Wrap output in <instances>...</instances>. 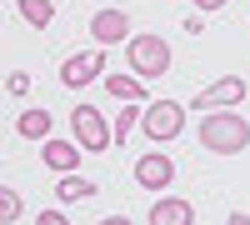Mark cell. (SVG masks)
I'll return each mask as SVG.
<instances>
[{
    "mask_svg": "<svg viewBox=\"0 0 250 225\" xmlns=\"http://www.w3.org/2000/svg\"><path fill=\"white\" fill-rule=\"evenodd\" d=\"M240 100H245V80L240 75H225V80H215V85H205L195 95V105L200 110H225V105H240Z\"/></svg>",
    "mask_w": 250,
    "mask_h": 225,
    "instance_id": "8",
    "label": "cell"
},
{
    "mask_svg": "<svg viewBox=\"0 0 250 225\" xmlns=\"http://www.w3.org/2000/svg\"><path fill=\"white\" fill-rule=\"evenodd\" d=\"M80 145H70V140H60V135H45L40 140V160H45V170L55 175H65V170H80Z\"/></svg>",
    "mask_w": 250,
    "mask_h": 225,
    "instance_id": "9",
    "label": "cell"
},
{
    "mask_svg": "<svg viewBox=\"0 0 250 225\" xmlns=\"http://www.w3.org/2000/svg\"><path fill=\"white\" fill-rule=\"evenodd\" d=\"M90 40H95V45H125V40H130V15H125V10H95Z\"/></svg>",
    "mask_w": 250,
    "mask_h": 225,
    "instance_id": "7",
    "label": "cell"
},
{
    "mask_svg": "<svg viewBox=\"0 0 250 225\" xmlns=\"http://www.w3.org/2000/svg\"><path fill=\"white\" fill-rule=\"evenodd\" d=\"M140 130H145V140H155V145L175 140V135L185 130V105H175V100H145Z\"/></svg>",
    "mask_w": 250,
    "mask_h": 225,
    "instance_id": "4",
    "label": "cell"
},
{
    "mask_svg": "<svg viewBox=\"0 0 250 225\" xmlns=\"http://www.w3.org/2000/svg\"><path fill=\"white\" fill-rule=\"evenodd\" d=\"M105 95L110 100H140V105H145V100H150V95H145V80L130 70V75H105Z\"/></svg>",
    "mask_w": 250,
    "mask_h": 225,
    "instance_id": "12",
    "label": "cell"
},
{
    "mask_svg": "<svg viewBox=\"0 0 250 225\" xmlns=\"http://www.w3.org/2000/svg\"><path fill=\"white\" fill-rule=\"evenodd\" d=\"M35 225H70V220L60 215V210H40V215H35Z\"/></svg>",
    "mask_w": 250,
    "mask_h": 225,
    "instance_id": "18",
    "label": "cell"
},
{
    "mask_svg": "<svg viewBox=\"0 0 250 225\" xmlns=\"http://www.w3.org/2000/svg\"><path fill=\"white\" fill-rule=\"evenodd\" d=\"M15 135H20V140H45V135H55V115H50L45 105L20 110V120H15Z\"/></svg>",
    "mask_w": 250,
    "mask_h": 225,
    "instance_id": "11",
    "label": "cell"
},
{
    "mask_svg": "<svg viewBox=\"0 0 250 225\" xmlns=\"http://www.w3.org/2000/svg\"><path fill=\"white\" fill-rule=\"evenodd\" d=\"M200 145L210 150V155H240L245 145H250V120L240 115V110H205V120H200Z\"/></svg>",
    "mask_w": 250,
    "mask_h": 225,
    "instance_id": "1",
    "label": "cell"
},
{
    "mask_svg": "<svg viewBox=\"0 0 250 225\" xmlns=\"http://www.w3.org/2000/svg\"><path fill=\"white\" fill-rule=\"evenodd\" d=\"M125 60H130V70L140 80H160L170 70V45H165L160 35H130L125 40Z\"/></svg>",
    "mask_w": 250,
    "mask_h": 225,
    "instance_id": "2",
    "label": "cell"
},
{
    "mask_svg": "<svg viewBox=\"0 0 250 225\" xmlns=\"http://www.w3.org/2000/svg\"><path fill=\"white\" fill-rule=\"evenodd\" d=\"M100 225H135V220H130V215H105Z\"/></svg>",
    "mask_w": 250,
    "mask_h": 225,
    "instance_id": "20",
    "label": "cell"
},
{
    "mask_svg": "<svg viewBox=\"0 0 250 225\" xmlns=\"http://www.w3.org/2000/svg\"><path fill=\"white\" fill-rule=\"evenodd\" d=\"M15 10H20V20L35 25V30L55 25V5H50V0H15Z\"/></svg>",
    "mask_w": 250,
    "mask_h": 225,
    "instance_id": "13",
    "label": "cell"
},
{
    "mask_svg": "<svg viewBox=\"0 0 250 225\" xmlns=\"http://www.w3.org/2000/svg\"><path fill=\"white\" fill-rule=\"evenodd\" d=\"M70 130H75V145L85 150V155H100V150H110V145H115L110 120L100 115L95 105H75V110H70Z\"/></svg>",
    "mask_w": 250,
    "mask_h": 225,
    "instance_id": "3",
    "label": "cell"
},
{
    "mask_svg": "<svg viewBox=\"0 0 250 225\" xmlns=\"http://www.w3.org/2000/svg\"><path fill=\"white\" fill-rule=\"evenodd\" d=\"M20 215H25V200H20L15 185H0V225H15Z\"/></svg>",
    "mask_w": 250,
    "mask_h": 225,
    "instance_id": "16",
    "label": "cell"
},
{
    "mask_svg": "<svg viewBox=\"0 0 250 225\" xmlns=\"http://www.w3.org/2000/svg\"><path fill=\"white\" fill-rule=\"evenodd\" d=\"M230 0H195V10H225Z\"/></svg>",
    "mask_w": 250,
    "mask_h": 225,
    "instance_id": "19",
    "label": "cell"
},
{
    "mask_svg": "<svg viewBox=\"0 0 250 225\" xmlns=\"http://www.w3.org/2000/svg\"><path fill=\"white\" fill-rule=\"evenodd\" d=\"M100 70H105V45L80 50V55H70L65 65H60V85L65 90H85L90 80H100Z\"/></svg>",
    "mask_w": 250,
    "mask_h": 225,
    "instance_id": "5",
    "label": "cell"
},
{
    "mask_svg": "<svg viewBox=\"0 0 250 225\" xmlns=\"http://www.w3.org/2000/svg\"><path fill=\"white\" fill-rule=\"evenodd\" d=\"M145 225H195V205L180 195H165L150 205V215H145Z\"/></svg>",
    "mask_w": 250,
    "mask_h": 225,
    "instance_id": "10",
    "label": "cell"
},
{
    "mask_svg": "<svg viewBox=\"0 0 250 225\" xmlns=\"http://www.w3.org/2000/svg\"><path fill=\"white\" fill-rule=\"evenodd\" d=\"M55 190H60V200H85V195H95V185H90V180L80 175V170H65Z\"/></svg>",
    "mask_w": 250,
    "mask_h": 225,
    "instance_id": "14",
    "label": "cell"
},
{
    "mask_svg": "<svg viewBox=\"0 0 250 225\" xmlns=\"http://www.w3.org/2000/svg\"><path fill=\"white\" fill-rule=\"evenodd\" d=\"M225 225H250V215H245V210H230V220H225Z\"/></svg>",
    "mask_w": 250,
    "mask_h": 225,
    "instance_id": "21",
    "label": "cell"
},
{
    "mask_svg": "<svg viewBox=\"0 0 250 225\" xmlns=\"http://www.w3.org/2000/svg\"><path fill=\"white\" fill-rule=\"evenodd\" d=\"M5 90H10V95H25V90H30V75H25V70H10V75H5Z\"/></svg>",
    "mask_w": 250,
    "mask_h": 225,
    "instance_id": "17",
    "label": "cell"
},
{
    "mask_svg": "<svg viewBox=\"0 0 250 225\" xmlns=\"http://www.w3.org/2000/svg\"><path fill=\"white\" fill-rule=\"evenodd\" d=\"M135 185L140 190H165V185H175V160L165 155V150H145L135 160Z\"/></svg>",
    "mask_w": 250,
    "mask_h": 225,
    "instance_id": "6",
    "label": "cell"
},
{
    "mask_svg": "<svg viewBox=\"0 0 250 225\" xmlns=\"http://www.w3.org/2000/svg\"><path fill=\"white\" fill-rule=\"evenodd\" d=\"M135 105H140V100H125V105H120L115 125H110V130H115V145H125V140H130V130L140 125V110H135Z\"/></svg>",
    "mask_w": 250,
    "mask_h": 225,
    "instance_id": "15",
    "label": "cell"
}]
</instances>
